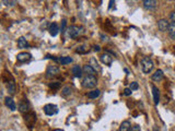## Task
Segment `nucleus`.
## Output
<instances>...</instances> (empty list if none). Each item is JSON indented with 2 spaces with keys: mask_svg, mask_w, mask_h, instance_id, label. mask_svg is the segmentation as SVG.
Instances as JSON below:
<instances>
[{
  "mask_svg": "<svg viewBox=\"0 0 175 131\" xmlns=\"http://www.w3.org/2000/svg\"><path fill=\"white\" fill-rule=\"evenodd\" d=\"M98 84V79L95 75H86L82 79V86L86 88H93Z\"/></svg>",
  "mask_w": 175,
  "mask_h": 131,
  "instance_id": "f257e3e1",
  "label": "nucleus"
},
{
  "mask_svg": "<svg viewBox=\"0 0 175 131\" xmlns=\"http://www.w3.org/2000/svg\"><path fill=\"white\" fill-rule=\"evenodd\" d=\"M153 67L154 66H153L152 60L150 59L149 57L142 58V60H141V69H142L144 73H150V72L152 71Z\"/></svg>",
  "mask_w": 175,
  "mask_h": 131,
  "instance_id": "f03ea898",
  "label": "nucleus"
},
{
  "mask_svg": "<svg viewBox=\"0 0 175 131\" xmlns=\"http://www.w3.org/2000/svg\"><path fill=\"white\" fill-rule=\"evenodd\" d=\"M82 27L78 25H70L68 27V35L70 38H77L82 33Z\"/></svg>",
  "mask_w": 175,
  "mask_h": 131,
  "instance_id": "7ed1b4c3",
  "label": "nucleus"
},
{
  "mask_svg": "<svg viewBox=\"0 0 175 131\" xmlns=\"http://www.w3.org/2000/svg\"><path fill=\"white\" fill-rule=\"evenodd\" d=\"M59 68H58L57 66L55 65H50L48 66V68L46 70V78H54L56 77L57 74H59Z\"/></svg>",
  "mask_w": 175,
  "mask_h": 131,
  "instance_id": "20e7f679",
  "label": "nucleus"
},
{
  "mask_svg": "<svg viewBox=\"0 0 175 131\" xmlns=\"http://www.w3.org/2000/svg\"><path fill=\"white\" fill-rule=\"evenodd\" d=\"M44 113L47 116L56 115L58 113V107L56 105H53V104H47V105L44 106Z\"/></svg>",
  "mask_w": 175,
  "mask_h": 131,
  "instance_id": "39448f33",
  "label": "nucleus"
},
{
  "mask_svg": "<svg viewBox=\"0 0 175 131\" xmlns=\"http://www.w3.org/2000/svg\"><path fill=\"white\" fill-rule=\"evenodd\" d=\"M25 123H28V126H29L30 128H32L33 127V125L35 123V121H36V115L34 114V113H28V114L25 115Z\"/></svg>",
  "mask_w": 175,
  "mask_h": 131,
  "instance_id": "423d86ee",
  "label": "nucleus"
},
{
  "mask_svg": "<svg viewBox=\"0 0 175 131\" xmlns=\"http://www.w3.org/2000/svg\"><path fill=\"white\" fill-rule=\"evenodd\" d=\"M32 58L31 54L29 53H20V54H18L17 56V60L19 62H26V61H30Z\"/></svg>",
  "mask_w": 175,
  "mask_h": 131,
  "instance_id": "0eeeda50",
  "label": "nucleus"
},
{
  "mask_svg": "<svg viewBox=\"0 0 175 131\" xmlns=\"http://www.w3.org/2000/svg\"><path fill=\"white\" fill-rule=\"evenodd\" d=\"M169 26H170L169 21L165 20V19H161V20L158 22V29L160 30L161 32L167 31V30H169Z\"/></svg>",
  "mask_w": 175,
  "mask_h": 131,
  "instance_id": "6e6552de",
  "label": "nucleus"
},
{
  "mask_svg": "<svg viewBox=\"0 0 175 131\" xmlns=\"http://www.w3.org/2000/svg\"><path fill=\"white\" fill-rule=\"evenodd\" d=\"M101 61H102L104 65L111 66L113 62V57L111 56V55L107 54V53H105V54H103L102 56H101Z\"/></svg>",
  "mask_w": 175,
  "mask_h": 131,
  "instance_id": "1a4fd4ad",
  "label": "nucleus"
},
{
  "mask_svg": "<svg viewBox=\"0 0 175 131\" xmlns=\"http://www.w3.org/2000/svg\"><path fill=\"white\" fill-rule=\"evenodd\" d=\"M157 6H158V1H154V0H144V7L148 10L155 9Z\"/></svg>",
  "mask_w": 175,
  "mask_h": 131,
  "instance_id": "9d476101",
  "label": "nucleus"
},
{
  "mask_svg": "<svg viewBox=\"0 0 175 131\" xmlns=\"http://www.w3.org/2000/svg\"><path fill=\"white\" fill-rule=\"evenodd\" d=\"M5 104H6V106L8 107L9 109H11V110H15L17 109V105H15V101L12 100L11 97H6L5 98Z\"/></svg>",
  "mask_w": 175,
  "mask_h": 131,
  "instance_id": "9b49d317",
  "label": "nucleus"
},
{
  "mask_svg": "<svg viewBox=\"0 0 175 131\" xmlns=\"http://www.w3.org/2000/svg\"><path fill=\"white\" fill-rule=\"evenodd\" d=\"M163 78H164L163 71L160 70V69H158V70L154 72V74H152V80L155 81V82H160V81H162Z\"/></svg>",
  "mask_w": 175,
  "mask_h": 131,
  "instance_id": "f8f14e48",
  "label": "nucleus"
},
{
  "mask_svg": "<svg viewBox=\"0 0 175 131\" xmlns=\"http://www.w3.org/2000/svg\"><path fill=\"white\" fill-rule=\"evenodd\" d=\"M152 95H153V101H154V104L158 105L159 102H160V92H159L158 88L154 85H152Z\"/></svg>",
  "mask_w": 175,
  "mask_h": 131,
  "instance_id": "ddd939ff",
  "label": "nucleus"
},
{
  "mask_svg": "<svg viewBox=\"0 0 175 131\" xmlns=\"http://www.w3.org/2000/svg\"><path fill=\"white\" fill-rule=\"evenodd\" d=\"M82 71H83V73L86 74V75H94L95 72H96L90 65L83 66V68H82Z\"/></svg>",
  "mask_w": 175,
  "mask_h": 131,
  "instance_id": "4468645a",
  "label": "nucleus"
},
{
  "mask_svg": "<svg viewBox=\"0 0 175 131\" xmlns=\"http://www.w3.org/2000/svg\"><path fill=\"white\" fill-rule=\"evenodd\" d=\"M59 31H60V30L58 27L57 23H52V24H50V26H49V33H50L52 36H56Z\"/></svg>",
  "mask_w": 175,
  "mask_h": 131,
  "instance_id": "2eb2a0df",
  "label": "nucleus"
},
{
  "mask_svg": "<svg viewBox=\"0 0 175 131\" xmlns=\"http://www.w3.org/2000/svg\"><path fill=\"white\" fill-rule=\"evenodd\" d=\"M7 88H8V91L9 93L11 95H15V92H17V86H15V80H11L10 82H8V85H7Z\"/></svg>",
  "mask_w": 175,
  "mask_h": 131,
  "instance_id": "dca6fc26",
  "label": "nucleus"
},
{
  "mask_svg": "<svg viewBox=\"0 0 175 131\" xmlns=\"http://www.w3.org/2000/svg\"><path fill=\"white\" fill-rule=\"evenodd\" d=\"M131 129V123L128 120H125L121 123V127H119V131H130Z\"/></svg>",
  "mask_w": 175,
  "mask_h": 131,
  "instance_id": "f3484780",
  "label": "nucleus"
},
{
  "mask_svg": "<svg viewBox=\"0 0 175 131\" xmlns=\"http://www.w3.org/2000/svg\"><path fill=\"white\" fill-rule=\"evenodd\" d=\"M82 69H81L80 66H75L73 68H72V74L75 75L76 78H81L82 77Z\"/></svg>",
  "mask_w": 175,
  "mask_h": 131,
  "instance_id": "a211bd4d",
  "label": "nucleus"
},
{
  "mask_svg": "<svg viewBox=\"0 0 175 131\" xmlns=\"http://www.w3.org/2000/svg\"><path fill=\"white\" fill-rule=\"evenodd\" d=\"M18 46H19V48H28L29 47V43H28V40L24 37H20L18 40Z\"/></svg>",
  "mask_w": 175,
  "mask_h": 131,
  "instance_id": "6ab92c4d",
  "label": "nucleus"
},
{
  "mask_svg": "<svg viewBox=\"0 0 175 131\" xmlns=\"http://www.w3.org/2000/svg\"><path fill=\"white\" fill-rule=\"evenodd\" d=\"M89 65L91 66L92 68L94 69L96 72L101 71V67L99 66V62L96 61V59H95V58H91V59H90V63H89Z\"/></svg>",
  "mask_w": 175,
  "mask_h": 131,
  "instance_id": "aec40b11",
  "label": "nucleus"
},
{
  "mask_svg": "<svg viewBox=\"0 0 175 131\" xmlns=\"http://www.w3.org/2000/svg\"><path fill=\"white\" fill-rule=\"evenodd\" d=\"M100 94H101V91L96 88V90H93V91L89 92V93H88V97L91 98V100H94V98H98V97L100 96Z\"/></svg>",
  "mask_w": 175,
  "mask_h": 131,
  "instance_id": "412c9836",
  "label": "nucleus"
},
{
  "mask_svg": "<svg viewBox=\"0 0 175 131\" xmlns=\"http://www.w3.org/2000/svg\"><path fill=\"white\" fill-rule=\"evenodd\" d=\"M19 109H20L21 113H24V114H28L29 113V104L26 102H21L20 105H19Z\"/></svg>",
  "mask_w": 175,
  "mask_h": 131,
  "instance_id": "4be33fe9",
  "label": "nucleus"
},
{
  "mask_svg": "<svg viewBox=\"0 0 175 131\" xmlns=\"http://www.w3.org/2000/svg\"><path fill=\"white\" fill-rule=\"evenodd\" d=\"M167 32H169L170 36L172 37L173 40H175V22L170 23V26H169V30H167Z\"/></svg>",
  "mask_w": 175,
  "mask_h": 131,
  "instance_id": "5701e85b",
  "label": "nucleus"
},
{
  "mask_svg": "<svg viewBox=\"0 0 175 131\" xmlns=\"http://www.w3.org/2000/svg\"><path fill=\"white\" fill-rule=\"evenodd\" d=\"M59 63L61 65H69V63L72 62V58L71 57H59Z\"/></svg>",
  "mask_w": 175,
  "mask_h": 131,
  "instance_id": "b1692460",
  "label": "nucleus"
},
{
  "mask_svg": "<svg viewBox=\"0 0 175 131\" xmlns=\"http://www.w3.org/2000/svg\"><path fill=\"white\" fill-rule=\"evenodd\" d=\"M76 51H77L78 54H86V53L89 51V49H88V47H86V45H82V46H79V47L76 49Z\"/></svg>",
  "mask_w": 175,
  "mask_h": 131,
  "instance_id": "393cba45",
  "label": "nucleus"
},
{
  "mask_svg": "<svg viewBox=\"0 0 175 131\" xmlns=\"http://www.w3.org/2000/svg\"><path fill=\"white\" fill-rule=\"evenodd\" d=\"M71 88L70 86H65V88L61 90V94H63V96H69V95L71 94Z\"/></svg>",
  "mask_w": 175,
  "mask_h": 131,
  "instance_id": "a878e982",
  "label": "nucleus"
},
{
  "mask_svg": "<svg viewBox=\"0 0 175 131\" xmlns=\"http://www.w3.org/2000/svg\"><path fill=\"white\" fill-rule=\"evenodd\" d=\"M49 88H60V83H59V82L49 83Z\"/></svg>",
  "mask_w": 175,
  "mask_h": 131,
  "instance_id": "bb28decb",
  "label": "nucleus"
},
{
  "mask_svg": "<svg viewBox=\"0 0 175 131\" xmlns=\"http://www.w3.org/2000/svg\"><path fill=\"white\" fill-rule=\"evenodd\" d=\"M138 88H139V85H138V83H137V82H132V83H130L129 88H130V90H131V91H135V90H138Z\"/></svg>",
  "mask_w": 175,
  "mask_h": 131,
  "instance_id": "cd10ccee",
  "label": "nucleus"
},
{
  "mask_svg": "<svg viewBox=\"0 0 175 131\" xmlns=\"http://www.w3.org/2000/svg\"><path fill=\"white\" fill-rule=\"evenodd\" d=\"M66 25H67V21L65 20V19H63V21H61V33H63V32H65V30H66Z\"/></svg>",
  "mask_w": 175,
  "mask_h": 131,
  "instance_id": "c85d7f7f",
  "label": "nucleus"
},
{
  "mask_svg": "<svg viewBox=\"0 0 175 131\" xmlns=\"http://www.w3.org/2000/svg\"><path fill=\"white\" fill-rule=\"evenodd\" d=\"M131 90H130V88H125V90H124V94L126 95V96H129V95H131Z\"/></svg>",
  "mask_w": 175,
  "mask_h": 131,
  "instance_id": "c756f323",
  "label": "nucleus"
},
{
  "mask_svg": "<svg viewBox=\"0 0 175 131\" xmlns=\"http://www.w3.org/2000/svg\"><path fill=\"white\" fill-rule=\"evenodd\" d=\"M130 131H140V127L139 126H134V127H131Z\"/></svg>",
  "mask_w": 175,
  "mask_h": 131,
  "instance_id": "7c9ffc66",
  "label": "nucleus"
},
{
  "mask_svg": "<svg viewBox=\"0 0 175 131\" xmlns=\"http://www.w3.org/2000/svg\"><path fill=\"white\" fill-rule=\"evenodd\" d=\"M170 19L173 21V22H175V11H173L171 14H170Z\"/></svg>",
  "mask_w": 175,
  "mask_h": 131,
  "instance_id": "2f4dec72",
  "label": "nucleus"
},
{
  "mask_svg": "<svg viewBox=\"0 0 175 131\" xmlns=\"http://www.w3.org/2000/svg\"><path fill=\"white\" fill-rule=\"evenodd\" d=\"M3 3H9V6H13V5L17 2H15V1H3Z\"/></svg>",
  "mask_w": 175,
  "mask_h": 131,
  "instance_id": "473e14b6",
  "label": "nucleus"
},
{
  "mask_svg": "<svg viewBox=\"0 0 175 131\" xmlns=\"http://www.w3.org/2000/svg\"><path fill=\"white\" fill-rule=\"evenodd\" d=\"M94 50H95V51H100V50H101V47H100L99 45L94 46Z\"/></svg>",
  "mask_w": 175,
  "mask_h": 131,
  "instance_id": "72a5a7b5",
  "label": "nucleus"
},
{
  "mask_svg": "<svg viewBox=\"0 0 175 131\" xmlns=\"http://www.w3.org/2000/svg\"><path fill=\"white\" fill-rule=\"evenodd\" d=\"M101 37L103 38V40H107V36H104V35H101Z\"/></svg>",
  "mask_w": 175,
  "mask_h": 131,
  "instance_id": "f704fd0d",
  "label": "nucleus"
},
{
  "mask_svg": "<svg viewBox=\"0 0 175 131\" xmlns=\"http://www.w3.org/2000/svg\"><path fill=\"white\" fill-rule=\"evenodd\" d=\"M53 131H63V130H61V129H55V130H53Z\"/></svg>",
  "mask_w": 175,
  "mask_h": 131,
  "instance_id": "c9c22d12",
  "label": "nucleus"
},
{
  "mask_svg": "<svg viewBox=\"0 0 175 131\" xmlns=\"http://www.w3.org/2000/svg\"><path fill=\"white\" fill-rule=\"evenodd\" d=\"M153 131H158V129H157V128L154 127V128H153Z\"/></svg>",
  "mask_w": 175,
  "mask_h": 131,
  "instance_id": "e433bc0d",
  "label": "nucleus"
}]
</instances>
